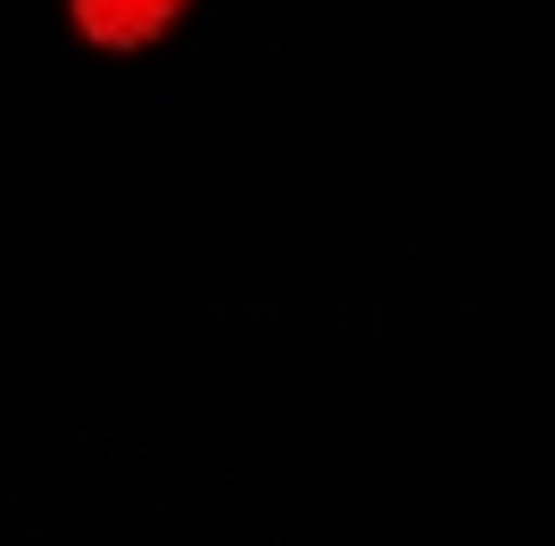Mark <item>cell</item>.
Wrapping results in <instances>:
<instances>
[{
    "label": "cell",
    "mask_w": 555,
    "mask_h": 546,
    "mask_svg": "<svg viewBox=\"0 0 555 546\" xmlns=\"http://www.w3.org/2000/svg\"><path fill=\"white\" fill-rule=\"evenodd\" d=\"M67 9H75V34H83V42H100V50H150L191 0H67Z\"/></svg>",
    "instance_id": "cell-1"
}]
</instances>
